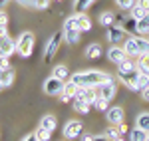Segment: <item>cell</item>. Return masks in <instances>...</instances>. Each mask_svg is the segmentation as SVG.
Here are the masks:
<instances>
[{"instance_id": "cell-1", "label": "cell", "mask_w": 149, "mask_h": 141, "mask_svg": "<svg viewBox=\"0 0 149 141\" xmlns=\"http://www.w3.org/2000/svg\"><path fill=\"white\" fill-rule=\"evenodd\" d=\"M111 76L105 74L102 70H88V72H76L72 74V82H76L81 88H100L102 83H105Z\"/></svg>"}, {"instance_id": "cell-2", "label": "cell", "mask_w": 149, "mask_h": 141, "mask_svg": "<svg viewBox=\"0 0 149 141\" xmlns=\"http://www.w3.org/2000/svg\"><path fill=\"white\" fill-rule=\"evenodd\" d=\"M34 42H36V38H34L32 32H22V34L18 36V40H16L18 56H22V58H30L32 52H34Z\"/></svg>"}, {"instance_id": "cell-3", "label": "cell", "mask_w": 149, "mask_h": 141, "mask_svg": "<svg viewBox=\"0 0 149 141\" xmlns=\"http://www.w3.org/2000/svg\"><path fill=\"white\" fill-rule=\"evenodd\" d=\"M139 74H141V72H139L137 66H135V68H129V70H117V78L125 83L129 90H135V92H139V90H137Z\"/></svg>"}, {"instance_id": "cell-4", "label": "cell", "mask_w": 149, "mask_h": 141, "mask_svg": "<svg viewBox=\"0 0 149 141\" xmlns=\"http://www.w3.org/2000/svg\"><path fill=\"white\" fill-rule=\"evenodd\" d=\"M62 40H64V32H56V34L48 40L46 48H44V62H46V64H50V60L56 56L58 48H60V44H62Z\"/></svg>"}, {"instance_id": "cell-5", "label": "cell", "mask_w": 149, "mask_h": 141, "mask_svg": "<svg viewBox=\"0 0 149 141\" xmlns=\"http://www.w3.org/2000/svg\"><path fill=\"white\" fill-rule=\"evenodd\" d=\"M62 133H64L66 139H78V137L84 135V125H81V121H78V119H70V121H66Z\"/></svg>"}, {"instance_id": "cell-6", "label": "cell", "mask_w": 149, "mask_h": 141, "mask_svg": "<svg viewBox=\"0 0 149 141\" xmlns=\"http://www.w3.org/2000/svg\"><path fill=\"white\" fill-rule=\"evenodd\" d=\"M64 80H60V78H54V76H50L44 80V94L46 95H60L64 92Z\"/></svg>"}, {"instance_id": "cell-7", "label": "cell", "mask_w": 149, "mask_h": 141, "mask_svg": "<svg viewBox=\"0 0 149 141\" xmlns=\"http://www.w3.org/2000/svg\"><path fill=\"white\" fill-rule=\"evenodd\" d=\"M125 30L123 28H119V26H109L107 28V32H105V36H107V42L111 44V46H119L121 42H125Z\"/></svg>"}, {"instance_id": "cell-8", "label": "cell", "mask_w": 149, "mask_h": 141, "mask_svg": "<svg viewBox=\"0 0 149 141\" xmlns=\"http://www.w3.org/2000/svg\"><path fill=\"white\" fill-rule=\"evenodd\" d=\"M16 52H18L16 42H14L6 32H2V34H0V54H4V56H12V54H16Z\"/></svg>"}, {"instance_id": "cell-9", "label": "cell", "mask_w": 149, "mask_h": 141, "mask_svg": "<svg viewBox=\"0 0 149 141\" xmlns=\"http://www.w3.org/2000/svg\"><path fill=\"white\" fill-rule=\"evenodd\" d=\"M97 94L102 95V97H105V99H113V95L117 94V83H115V80L113 78H109L105 83H102L100 88H97Z\"/></svg>"}, {"instance_id": "cell-10", "label": "cell", "mask_w": 149, "mask_h": 141, "mask_svg": "<svg viewBox=\"0 0 149 141\" xmlns=\"http://www.w3.org/2000/svg\"><path fill=\"white\" fill-rule=\"evenodd\" d=\"M107 58H109V62H113L115 66H117V64L129 60V54L123 50V46H111L107 50Z\"/></svg>"}, {"instance_id": "cell-11", "label": "cell", "mask_w": 149, "mask_h": 141, "mask_svg": "<svg viewBox=\"0 0 149 141\" xmlns=\"http://www.w3.org/2000/svg\"><path fill=\"white\" fill-rule=\"evenodd\" d=\"M76 97H80V99H84V101H88L90 106H93L95 99L100 97V94H97V88H81V85H80V90H78Z\"/></svg>"}, {"instance_id": "cell-12", "label": "cell", "mask_w": 149, "mask_h": 141, "mask_svg": "<svg viewBox=\"0 0 149 141\" xmlns=\"http://www.w3.org/2000/svg\"><path fill=\"white\" fill-rule=\"evenodd\" d=\"M123 109L119 106H113V107H109L107 111H105V117H107V121L111 123V125H119L121 121H123Z\"/></svg>"}, {"instance_id": "cell-13", "label": "cell", "mask_w": 149, "mask_h": 141, "mask_svg": "<svg viewBox=\"0 0 149 141\" xmlns=\"http://www.w3.org/2000/svg\"><path fill=\"white\" fill-rule=\"evenodd\" d=\"M123 50L129 54V58H131V56H141V54H139V46H137V38H135V36L125 38V42H123Z\"/></svg>"}, {"instance_id": "cell-14", "label": "cell", "mask_w": 149, "mask_h": 141, "mask_svg": "<svg viewBox=\"0 0 149 141\" xmlns=\"http://www.w3.org/2000/svg\"><path fill=\"white\" fill-rule=\"evenodd\" d=\"M72 106H74V111H76V113H81V115L90 113V107H92L88 101H84V99H80V97H74Z\"/></svg>"}, {"instance_id": "cell-15", "label": "cell", "mask_w": 149, "mask_h": 141, "mask_svg": "<svg viewBox=\"0 0 149 141\" xmlns=\"http://www.w3.org/2000/svg\"><path fill=\"white\" fill-rule=\"evenodd\" d=\"M95 0H74V10L76 14H86L88 8H92Z\"/></svg>"}, {"instance_id": "cell-16", "label": "cell", "mask_w": 149, "mask_h": 141, "mask_svg": "<svg viewBox=\"0 0 149 141\" xmlns=\"http://www.w3.org/2000/svg\"><path fill=\"white\" fill-rule=\"evenodd\" d=\"M80 36H81V30H68V32H64V40L70 46H76L80 42Z\"/></svg>"}, {"instance_id": "cell-17", "label": "cell", "mask_w": 149, "mask_h": 141, "mask_svg": "<svg viewBox=\"0 0 149 141\" xmlns=\"http://www.w3.org/2000/svg\"><path fill=\"white\" fill-rule=\"evenodd\" d=\"M52 76L54 78H60V80H68L70 78V70H68V66H64V64H58V66H54V70H52Z\"/></svg>"}, {"instance_id": "cell-18", "label": "cell", "mask_w": 149, "mask_h": 141, "mask_svg": "<svg viewBox=\"0 0 149 141\" xmlns=\"http://www.w3.org/2000/svg\"><path fill=\"white\" fill-rule=\"evenodd\" d=\"M147 137H149V133L145 129H141V127H133L129 131V141H145Z\"/></svg>"}, {"instance_id": "cell-19", "label": "cell", "mask_w": 149, "mask_h": 141, "mask_svg": "<svg viewBox=\"0 0 149 141\" xmlns=\"http://www.w3.org/2000/svg\"><path fill=\"white\" fill-rule=\"evenodd\" d=\"M100 56H102V46L97 42H93V44H90V46L86 48V58L95 60V58H100Z\"/></svg>"}, {"instance_id": "cell-20", "label": "cell", "mask_w": 149, "mask_h": 141, "mask_svg": "<svg viewBox=\"0 0 149 141\" xmlns=\"http://www.w3.org/2000/svg\"><path fill=\"white\" fill-rule=\"evenodd\" d=\"M40 127H46V129H50V131H56V127H58L56 117H54V115H44V117L40 119Z\"/></svg>"}, {"instance_id": "cell-21", "label": "cell", "mask_w": 149, "mask_h": 141, "mask_svg": "<svg viewBox=\"0 0 149 141\" xmlns=\"http://www.w3.org/2000/svg\"><path fill=\"white\" fill-rule=\"evenodd\" d=\"M0 83L4 85V88H8V85H12L14 83V70H4L2 74H0Z\"/></svg>"}, {"instance_id": "cell-22", "label": "cell", "mask_w": 149, "mask_h": 141, "mask_svg": "<svg viewBox=\"0 0 149 141\" xmlns=\"http://www.w3.org/2000/svg\"><path fill=\"white\" fill-rule=\"evenodd\" d=\"M78 90H80V85L76 82H72V80H68V82L64 83V92L62 94L70 95V97H76V94H78Z\"/></svg>"}, {"instance_id": "cell-23", "label": "cell", "mask_w": 149, "mask_h": 141, "mask_svg": "<svg viewBox=\"0 0 149 141\" xmlns=\"http://www.w3.org/2000/svg\"><path fill=\"white\" fill-rule=\"evenodd\" d=\"M137 34H149V12L143 16V18H139L137 20Z\"/></svg>"}, {"instance_id": "cell-24", "label": "cell", "mask_w": 149, "mask_h": 141, "mask_svg": "<svg viewBox=\"0 0 149 141\" xmlns=\"http://www.w3.org/2000/svg\"><path fill=\"white\" fill-rule=\"evenodd\" d=\"M135 64H137V70L141 74H149V54H141Z\"/></svg>"}, {"instance_id": "cell-25", "label": "cell", "mask_w": 149, "mask_h": 141, "mask_svg": "<svg viewBox=\"0 0 149 141\" xmlns=\"http://www.w3.org/2000/svg\"><path fill=\"white\" fill-rule=\"evenodd\" d=\"M68 30H80L78 14H74V16H68V18H66V22H64V32H68Z\"/></svg>"}, {"instance_id": "cell-26", "label": "cell", "mask_w": 149, "mask_h": 141, "mask_svg": "<svg viewBox=\"0 0 149 141\" xmlns=\"http://www.w3.org/2000/svg\"><path fill=\"white\" fill-rule=\"evenodd\" d=\"M135 127H141V129H145L149 133V113H139L137 119H135Z\"/></svg>"}, {"instance_id": "cell-27", "label": "cell", "mask_w": 149, "mask_h": 141, "mask_svg": "<svg viewBox=\"0 0 149 141\" xmlns=\"http://www.w3.org/2000/svg\"><path fill=\"white\" fill-rule=\"evenodd\" d=\"M121 28L125 30L127 34H137V20L129 16V18H127L125 22H123V26H121Z\"/></svg>"}, {"instance_id": "cell-28", "label": "cell", "mask_w": 149, "mask_h": 141, "mask_svg": "<svg viewBox=\"0 0 149 141\" xmlns=\"http://www.w3.org/2000/svg\"><path fill=\"white\" fill-rule=\"evenodd\" d=\"M78 24H80L81 32H90V30H92V20H90L86 14H78Z\"/></svg>"}, {"instance_id": "cell-29", "label": "cell", "mask_w": 149, "mask_h": 141, "mask_svg": "<svg viewBox=\"0 0 149 141\" xmlns=\"http://www.w3.org/2000/svg\"><path fill=\"white\" fill-rule=\"evenodd\" d=\"M113 20H115V14H113V12H109V10L102 12V16H100V22H102L103 26H105V28L113 26Z\"/></svg>"}, {"instance_id": "cell-30", "label": "cell", "mask_w": 149, "mask_h": 141, "mask_svg": "<svg viewBox=\"0 0 149 141\" xmlns=\"http://www.w3.org/2000/svg\"><path fill=\"white\" fill-rule=\"evenodd\" d=\"M103 135H105V137H107L109 141H117L119 137H121V133H119V129H117V125H111V127H107Z\"/></svg>"}, {"instance_id": "cell-31", "label": "cell", "mask_w": 149, "mask_h": 141, "mask_svg": "<svg viewBox=\"0 0 149 141\" xmlns=\"http://www.w3.org/2000/svg\"><path fill=\"white\" fill-rule=\"evenodd\" d=\"M93 107H95L97 111H107V109H109V99H105V97H102V95H100V97L95 99Z\"/></svg>"}, {"instance_id": "cell-32", "label": "cell", "mask_w": 149, "mask_h": 141, "mask_svg": "<svg viewBox=\"0 0 149 141\" xmlns=\"http://www.w3.org/2000/svg\"><path fill=\"white\" fill-rule=\"evenodd\" d=\"M34 133L38 135V139H40V141H50V137H52V133H54V131L46 129V127H38Z\"/></svg>"}, {"instance_id": "cell-33", "label": "cell", "mask_w": 149, "mask_h": 141, "mask_svg": "<svg viewBox=\"0 0 149 141\" xmlns=\"http://www.w3.org/2000/svg\"><path fill=\"white\" fill-rule=\"evenodd\" d=\"M145 88H149V74H139V80H137V90L143 92Z\"/></svg>"}, {"instance_id": "cell-34", "label": "cell", "mask_w": 149, "mask_h": 141, "mask_svg": "<svg viewBox=\"0 0 149 141\" xmlns=\"http://www.w3.org/2000/svg\"><path fill=\"white\" fill-rule=\"evenodd\" d=\"M145 14H147V12L143 10L141 6H137V4H135V6H133V8L129 10V16H131V18H135V20H139V18H143Z\"/></svg>"}, {"instance_id": "cell-35", "label": "cell", "mask_w": 149, "mask_h": 141, "mask_svg": "<svg viewBox=\"0 0 149 141\" xmlns=\"http://www.w3.org/2000/svg\"><path fill=\"white\" fill-rule=\"evenodd\" d=\"M117 2V6L121 8V10H131L135 4H137V0H115Z\"/></svg>"}, {"instance_id": "cell-36", "label": "cell", "mask_w": 149, "mask_h": 141, "mask_svg": "<svg viewBox=\"0 0 149 141\" xmlns=\"http://www.w3.org/2000/svg\"><path fill=\"white\" fill-rule=\"evenodd\" d=\"M32 6H34L36 10H46L48 6H50V0H32Z\"/></svg>"}, {"instance_id": "cell-37", "label": "cell", "mask_w": 149, "mask_h": 141, "mask_svg": "<svg viewBox=\"0 0 149 141\" xmlns=\"http://www.w3.org/2000/svg\"><path fill=\"white\" fill-rule=\"evenodd\" d=\"M10 56H4V54H0V68L2 70H10Z\"/></svg>"}, {"instance_id": "cell-38", "label": "cell", "mask_w": 149, "mask_h": 141, "mask_svg": "<svg viewBox=\"0 0 149 141\" xmlns=\"http://www.w3.org/2000/svg\"><path fill=\"white\" fill-rule=\"evenodd\" d=\"M0 26H2V28L8 26V16H6V12H4V10H0Z\"/></svg>"}, {"instance_id": "cell-39", "label": "cell", "mask_w": 149, "mask_h": 141, "mask_svg": "<svg viewBox=\"0 0 149 141\" xmlns=\"http://www.w3.org/2000/svg\"><path fill=\"white\" fill-rule=\"evenodd\" d=\"M137 6H141L145 12H149V0H137Z\"/></svg>"}, {"instance_id": "cell-40", "label": "cell", "mask_w": 149, "mask_h": 141, "mask_svg": "<svg viewBox=\"0 0 149 141\" xmlns=\"http://www.w3.org/2000/svg\"><path fill=\"white\" fill-rule=\"evenodd\" d=\"M117 129H119V133H121V135H125L127 131H129V127H127L125 123H123V121H121V123H119V125H117Z\"/></svg>"}, {"instance_id": "cell-41", "label": "cell", "mask_w": 149, "mask_h": 141, "mask_svg": "<svg viewBox=\"0 0 149 141\" xmlns=\"http://www.w3.org/2000/svg\"><path fill=\"white\" fill-rule=\"evenodd\" d=\"M60 101L68 103V101H74V97H70V95H66V94H60Z\"/></svg>"}, {"instance_id": "cell-42", "label": "cell", "mask_w": 149, "mask_h": 141, "mask_svg": "<svg viewBox=\"0 0 149 141\" xmlns=\"http://www.w3.org/2000/svg\"><path fill=\"white\" fill-rule=\"evenodd\" d=\"M22 141H40V139H38V135H36V133H30V135H26Z\"/></svg>"}, {"instance_id": "cell-43", "label": "cell", "mask_w": 149, "mask_h": 141, "mask_svg": "<svg viewBox=\"0 0 149 141\" xmlns=\"http://www.w3.org/2000/svg\"><path fill=\"white\" fill-rule=\"evenodd\" d=\"M81 141H93V135L92 133H84L81 135Z\"/></svg>"}, {"instance_id": "cell-44", "label": "cell", "mask_w": 149, "mask_h": 141, "mask_svg": "<svg viewBox=\"0 0 149 141\" xmlns=\"http://www.w3.org/2000/svg\"><path fill=\"white\" fill-rule=\"evenodd\" d=\"M141 97H143L145 101H149V88H145V90L141 92Z\"/></svg>"}, {"instance_id": "cell-45", "label": "cell", "mask_w": 149, "mask_h": 141, "mask_svg": "<svg viewBox=\"0 0 149 141\" xmlns=\"http://www.w3.org/2000/svg\"><path fill=\"white\" fill-rule=\"evenodd\" d=\"M93 141H109L105 135H93Z\"/></svg>"}, {"instance_id": "cell-46", "label": "cell", "mask_w": 149, "mask_h": 141, "mask_svg": "<svg viewBox=\"0 0 149 141\" xmlns=\"http://www.w3.org/2000/svg\"><path fill=\"white\" fill-rule=\"evenodd\" d=\"M20 4H24V6H32V0H18Z\"/></svg>"}, {"instance_id": "cell-47", "label": "cell", "mask_w": 149, "mask_h": 141, "mask_svg": "<svg viewBox=\"0 0 149 141\" xmlns=\"http://www.w3.org/2000/svg\"><path fill=\"white\" fill-rule=\"evenodd\" d=\"M8 2H10V0H0V10H2V8H4V6H6Z\"/></svg>"}, {"instance_id": "cell-48", "label": "cell", "mask_w": 149, "mask_h": 141, "mask_svg": "<svg viewBox=\"0 0 149 141\" xmlns=\"http://www.w3.org/2000/svg\"><path fill=\"white\" fill-rule=\"evenodd\" d=\"M2 32H6V28H2V26H0V34H2Z\"/></svg>"}, {"instance_id": "cell-49", "label": "cell", "mask_w": 149, "mask_h": 141, "mask_svg": "<svg viewBox=\"0 0 149 141\" xmlns=\"http://www.w3.org/2000/svg\"><path fill=\"white\" fill-rule=\"evenodd\" d=\"M117 141H125V139H123V135H121V137H119V139H117Z\"/></svg>"}, {"instance_id": "cell-50", "label": "cell", "mask_w": 149, "mask_h": 141, "mask_svg": "<svg viewBox=\"0 0 149 141\" xmlns=\"http://www.w3.org/2000/svg\"><path fill=\"white\" fill-rule=\"evenodd\" d=\"M2 88H4V85H2V83H0V90H2Z\"/></svg>"}, {"instance_id": "cell-51", "label": "cell", "mask_w": 149, "mask_h": 141, "mask_svg": "<svg viewBox=\"0 0 149 141\" xmlns=\"http://www.w3.org/2000/svg\"><path fill=\"white\" fill-rule=\"evenodd\" d=\"M2 72H4V70H2V68H0V74H2Z\"/></svg>"}, {"instance_id": "cell-52", "label": "cell", "mask_w": 149, "mask_h": 141, "mask_svg": "<svg viewBox=\"0 0 149 141\" xmlns=\"http://www.w3.org/2000/svg\"><path fill=\"white\" fill-rule=\"evenodd\" d=\"M145 141H149V137H147V139H145Z\"/></svg>"}, {"instance_id": "cell-53", "label": "cell", "mask_w": 149, "mask_h": 141, "mask_svg": "<svg viewBox=\"0 0 149 141\" xmlns=\"http://www.w3.org/2000/svg\"><path fill=\"white\" fill-rule=\"evenodd\" d=\"M58 2H60V0H58Z\"/></svg>"}]
</instances>
